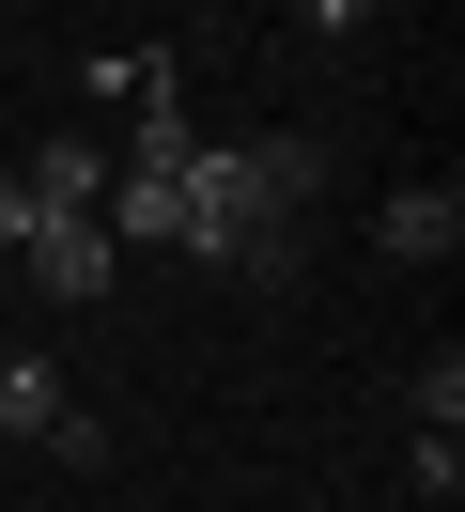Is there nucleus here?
Instances as JSON below:
<instances>
[{
  "label": "nucleus",
  "instance_id": "f257e3e1",
  "mask_svg": "<svg viewBox=\"0 0 465 512\" xmlns=\"http://www.w3.org/2000/svg\"><path fill=\"white\" fill-rule=\"evenodd\" d=\"M310 187H326V140H202L186 156V218H171V249L186 264H217V280H295V249H310Z\"/></svg>",
  "mask_w": 465,
  "mask_h": 512
},
{
  "label": "nucleus",
  "instance_id": "f03ea898",
  "mask_svg": "<svg viewBox=\"0 0 465 512\" xmlns=\"http://www.w3.org/2000/svg\"><path fill=\"white\" fill-rule=\"evenodd\" d=\"M0 435H31V450H62V466H109V419L93 404H62V357H0Z\"/></svg>",
  "mask_w": 465,
  "mask_h": 512
},
{
  "label": "nucleus",
  "instance_id": "7ed1b4c3",
  "mask_svg": "<svg viewBox=\"0 0 465 512\" xmlns=\"http://www.w3.org/2000/svg\"><path fill=\"white\" fill-rule=\"evenodd\" d=\"M16 264H31V295H62V311H93L124 249H109V233H93V218H31V249H16Z\"/></svg>",
  "mask_w": 465,
  "mask_h": 512
},
{
  "label": "nucleus",
  "instance_id": "20e7f679",
  "mask_svg": "<svg viewBox=\"0 0 465 512\" xmlns=\"http://www.w3.org/2000/svg\"><path fill=\"white\" fill-rule=\"evenodd\" d=\"M372 249H388V264H450V249H465V187H450V171H434V187H388Z\"/></svg>",
  "mask_w": 465,
  "mask_h": 512
},
{
  "label": "nucleus",
  "instance_id": "39448f33",
  "mask_svg": "<svg viewBox=\"0 0 465 512\" xmlns=\"http://www.w3.org/2000/svg\"><path fill=\"white\" fill-rule=\"evenodd\" d=\"M16 171H31V202H47V218H93V202H109V140H93V125H62L47 156H16Z\"/></svg>",
  "mask_w": 465,
  "mask_h": 512
},
{
  "label": "nucleus",
  "instance_id": "423d86ee",
  "mask_svg": "<svg viewBox=\"0 0 465 512\" xmlns=\"http://www.w3.org/2000/svg\"><path fill=\"white\" fill-rule=\"evenodd\" d=\"M419 419H434V435H465V357H450V342L419 357Z\"/></svg>",
  "mask_w": 465,
  "mask_h": 512
},
{
  "label": "nucleus",
  "instance_id": "0eeeda50",
  "mask_svg": "<svg viewBox=\"0 0 465 512\" xmlns=\"http://www.w3.org/2000/svg\"><path fill=\"white\" fill-rule=\"evenodd\" d=\"M31 218H47V202H31V171H0V249H31Z\"/></svg>",
  "mask_w": 465,
  "mask_h": 512
},
{
  "label": "nucleus",
  "instance_id": "6e6552de",
  "mask_svg": "<svg viewBox=\"0 0 465 512\" xmlns=\"http://www.w3.org/2000/svg\"><path fill=\"white\" fill-rule=\"evenodd\" d=\"M310 32H372V16H388V0H295Z\"/></svg>",
  "mask_w": 465,
  "mask_h": 512
}]
</instances>
